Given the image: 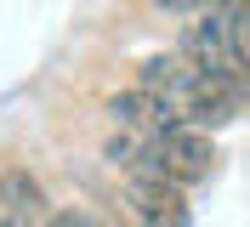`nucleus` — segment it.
Segmentation results:
<instances>
[{
    "label": "nucleus",
    "mask_w": 250,
    "mask_h": 227,
    "mask_svg": "<svg viewBox=\"0 0 250 227\" xmlns=\"http://www.w3.org/2000/svg\"><path fill=\"white\" fill-rule=\"evenodd\" d=\"M222 23H228V51H233V62L250 74V0H228V6H222Z\"/></svg>",
    "instance_id": "nucleus-4"
},
{
    "label": "nucleus",
    "mask_w": 250,
    "mask_h": 227,
    "mask_svg": "<svg viewBox=\"0 0 250 227\" xmlns=\"http://www.w3.org/2000/svg\"><path fill=\"white\" fill-rule=\"evenodd\" d=\"M0 216H17V222H29V227H46V216H51L46 187H40L23 165L0 170Z\"/></svg>",
    "instance_id": "nucleus-3"
},
{
    "label": "nucleus",
    "mask_w": 250,
    "mask_h": 227,
    "mask_svg": "<svg viewBox=\"0 0 250 227\" xmlns=\"http://www.w3.org/2000/svg\"><path fill=\"white\" fill-rule=\"evenodd\" d=\"M154 12H171V17H193V12H205L210 0H148Z\"/></svg>",
    "instance_id": "nucleus-5"
},
{
    "label": "nucleus",
    "mask_w": 250,
    "mask_h": 227,
    "mask_svg": "<svg viewBox=\"0 0 250 227\" xmlns=\"http://www.w3.org/2000/svg\"><path fill=\"white\" fill-rule=\"evenodd\" d=\"M125 205L142 227H188V199L165 176H131L125 182Z\"/></svg>",
    "instance_id": "nucleus-2"
},
{
    "label": "nucleus",
    "mask_w": 250,
    "mask_h": 227,
    "mask_svg": "<svg viewBox=\"0 0 250 227\" xmlns=\"http://www.w3.org/2000/svg\"><path fill=\"white\" fill-rule=\"evenodd\" d=\"M0 227H29V222H17V216H0Z\"/></svg>",
    "instance_id": "nucleus-6"
},
{
    "label": "nucleus",
    "mask_w": 250,
    "mask_h": 227,
    "mask_svg": "<svg viewBox=\"0 0 250 227\" xmlns=\"http://www.w3.org/2000/svg\"><path fill=\"white\" fill-rule=\"evenodd\" d=\"M210 170H216V142H210V131H199V125H171V131L154 136V176L188 187V182H205Z\"/></svg>",
    "instance_id": "nucleus-1"
}]
</instances>
